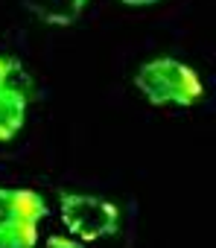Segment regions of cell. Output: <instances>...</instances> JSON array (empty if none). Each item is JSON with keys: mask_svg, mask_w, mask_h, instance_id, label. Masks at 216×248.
<instances>
[{"mask_svg": "<svg viewBox=\"0 0 216 248\" xmlns=\"http://www.w3.org/2000/svg\"><path fill=\"white\" fill-rule=\"evenodd\" d=\"M59 213L70 236L79 239L82 245L102 242L114 236L120 228V207L111 199L91 196V193H62Z\"/></svg>", "mask_w": 216, "mask_h": 248, "instance_id": "obj_3", "label": "cell"}, {"mask_svg": "<svg viewBox=\"0 0 216 248\" xmlns=\"http://www.w3.org/2000/svg\"><path fill=\"white\" fill-rule=\"evenodd\" d=\"M30 114V96L18 85H3L0 88V143L18 138V132L27 126Z\"/></svg>", "mask_w": 216, "mask_h": 248, "instance_id": "obj_4", "label": "cell"}, {"mask_svg": "<svg viewBox=\"0 0 216 248\" xmlns=\"http://www.w3.org/2000/svg\"><path fill=\"white\" fill-rule=\"evenodd\" d=\"M32 12L50 27H70L82 18L88 0H32Z\"/></svg>", "mask_w": 216, "mask_h": 248, "instance_id": "obj_5", "label": "cell"}, {"mask_svg": "<svg viewBox=\"0 0 216 248\" xmlns=\"http://www.w3.org/2000/svg\"><path fill=\"white\" fill-rule=\"evenodd\" d=\"M18 70H21V67H18V62H15V59L0 56V88L9 85V82H12V76H15Z\"/></svg>", "mask_w": 216, "mask_h": 248, "instance_id": "obj_6", "label": "cell"}, {"mask_svg": "<svg viewBox=\"0 0 216 248\" xmlns=\"http://www.w3.org/2000/svg\"><path fill=\"white\" fill-rule=\"evenodd\" d=\"M135 88L155 108H167V105L190 108L204 96L201 76L190 64H184L172 56H158V59L143 62L135 73Z\"/></svg>", "mask_w": 216, "mask_h": 248, "instance_id": "obj_1", "label": "cell"}, {"mask_svg": "<svg viewBox=\"0 0 216 248\" xmlns=\"http://www.w3.org/2000/svg\"><path fill=\"white\" fill-rule=\"evenodd\" d=\"M123 6H132V9H143V6H155L158 0H120Z\"/></svg>", "mask_w": 216, "mask_h": 248, "instance_id": "obj_7", "label": "cell"}, {"mask_svg": "<svg viewBox=\"0 0 216 248\" xmlns=\"http://www.w3.org/2000/svg\"><path fill=\"white\" fill-rule=\"evenodd\" d=\"M50 207L30 187L0 184V248H35Z\"/></svg>", "mask_w": 216, "mask_h": 248, "instance_id": "obj_2", "label": "cell"}]
</instances>
